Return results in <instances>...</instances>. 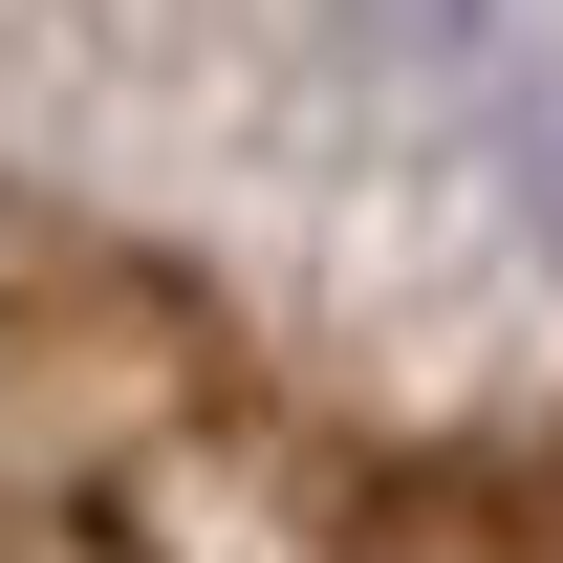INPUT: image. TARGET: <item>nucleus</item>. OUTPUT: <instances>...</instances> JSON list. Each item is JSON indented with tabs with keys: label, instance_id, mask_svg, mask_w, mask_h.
Wrapping results in <instances>:
<instances>
[{
	"label": "nucleus",
	"instance_id": "obj_1",
	"mask_svg": "<svg viewBox=\"0 0 563 563\" xmlns=\"http://www.w3.org/2000/svg\"><path fill=\"white\" fill-rule=\"evenodd\" d=\"M498 196H520V239L563 261V66L520 87V109H498Z\"/></svg>",
	"mask_w": 563,
	"mask_h": 563
}]
</instances>
